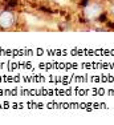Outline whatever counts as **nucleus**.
<instances>
[{
    "mask_svg": "<svg viewBox=\"0 0 114 125\" xmlns=\"http://www.w3.org/2000/svg\"><path fill=\"white\" fill-rule=\"evenodd\" d=\"M15 24V15L8 10L0 11V29H11Z\"/></svg>",
    "mask_w": 114,
    "mask_h": 125,
    "instance_id": "f257e3e1",
    "label": "nucleus"
},
{
    "mask_svg": "<svg viewBox=\"0 0 114 125\" xmlns=\"http://www.w3.org/2000/svg\"><path fill=\"white\" fill-rule=\"evenodd\" d=\"M102 12V7L97 3H90L85 7V15L88 19H97Z\"/></svg>",
    "mask_w": 114,
    "mask_h": 125,
    "instance_id": "f03ea898",
    "label": "nucleus"
},
{
    "mask_svg": "<svg viewBox=\"0 0 114 125\" xmlns=\"http://www.w3.org/2000/svg\"><path fill=\"white\" fill-rule=\"evenodd\" d=\"M113 13H114V7H113Z\"/></svg>",
    "mask_w": 114,
    "mask_h": 125,
    "instance_id": "7ed1b4c3",
    "label": "nucleus"
}]
</instances>
